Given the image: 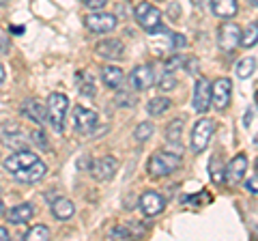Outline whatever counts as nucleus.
<instances>
[{"mask_svg": "<svg viewBox=\"0 0 258 241\" xmlns=\"http://www.w3.org/2000/svg\"><path fill=\"white\" fill-rule=\"evenodd\" d=\"M181 166V155L179 153H168V151H157L149 159V174L161 179V176L172 174L176 168Z\"/></svg>", "mask_w": 258, "mask_h": 241, "instance_id": "obj_1", "label": "nucleus"}, {"mask_svg": "<svg viewBox=\"0 0 258 241\" xmlns=\"http://www.w3.org/2000/svg\"><path fill=\"white\" fill-rule=\"evenodd\" d=\"M134 15L140 26L144 30H149V33H168V30L161 26V11L157 7H153L151 3H140L136 7Z\"/></svg>", "mask_w": 258, "mask_h": 241, "instance_id": "obj_2", "label": "nucleus"}, {"mask_svg": "<svg viewBox=\"0 0 258 241\" xmlns=\"http://www.w3.org/2000/svg\"><path fill=\"white\" fill-rule=\"evenodd\" d=\"M69 110V99L62 93H52L47 97V114H50V123L54 127V132L64 130V116Z\"/></svg>", "mask_w": 258, "mask_h": 241, "instance_id": "obj_3", "label": "nucleus"}, {"mask_svg": "<svg viewBox=\"0 0 258 241\" xmlns=\"http://www.w3.org/2000/svg\"><path fill=\"white\" fill-rule=\"evenodd\" d=\"M213 106V86L207 78H196V84H194V110L205 114V112Z\"/></svg>", "mask_w": 258, "mask_h": 241, "instance_id": "obj_4", "label": "nucleus"}, {"mask_svg": "<svg viewBox=\"0 0 258 241\" xmlns=\"http://www.w3.org/2000/svg\"><path fill=\"white\" fill-rule=\"evenodd\" d=\"M213 130H215L213 118H200L198 120L196 127H194V132H191V149H194V153H203V151L209 147Z\"/></svg>", "mask_w": 258, "mask_h": 241, "instance_id": "obj_5", "label": "nucleus"}, {"mask_svg": "<svg viewBox=\"0 0 258 241\" xmlns=\"http://www.w3.org/2000/svg\"><path fill=\"white\" fill-rule=\"evenodd\" d=\"M241 35L243 33H241V28L235 22H226L217 30V43H220L224 52H235V47L241 43Z\"/></svg>", "mask_w": 258, "mask_h": 241, "instance_id": "obj_6", "label": "nucleus"}, {"mask_svg": "<svg viewBox=\"0 0 258 241\" xmlns=\"http://www.w3.org/2000/svg\"><path fill=\"white\" fill-rule=\"evenodd\" d=\"M245 170H247V157L243 153H239L235 155L228 162V166H226V172H224V183L228 188H235L239 186L241 181H243V176H245Z\"/></svg>", "mask_w": 258, "mask_h": 241, "instance_id": "obj_7", "label": "nucleus"}, {"mask_svg": "<svg viewBox=\"0 0 258 241\" xmlns=\"http://www.w3.org/2000/svg\"><path fill=\"white\" fill-rule=\"evenodd\" d=\"M97 120H99V116L93 110H86L82 106H78L74 110V127L80 136H91L97 127Z\"/></svg>", "mask_w": 258, "mask_h": 241, "instance_id": "obj_8", "label": "nucleus"}, {"mask_svg": "<svg viewBox=\"0 0 258 241\" xmlns=\"http://www.w3.org/2000/svg\"><path fill=\"white\" fill-rule=\"evenodd\" d=\"M84 24H86L88 30H93V33H97V35H103V33L114 30L116 15H112V13H91V15H86Z\"/></svg>", "mask_w": 258, "mask_h": 241, "instance_id": "obj_9", "label": "nucleus"}, {"mask_svg": "<svg viewBox=\"0 0 258 241\" xmlns=\"http://www.w3.org/2000/svg\"><path fill=\"white\" fill-rule=\"evenodd\" d=\"M37 155L35 153H30V151H15V153H11L9 157L5 159V170L7 172H11V174H15L18 170H22V168H26V166H30V164H35L37 162Z\"/></svg>", "mask_w": 258, "mask_h": 241, "instance_id": "obj_10", "label": "nucleus"}, {"mask_svg": "<svg viewBox=\"0 0 258 241\" xmlns=\"http://www.w3.org/2000/svg\"><path fill=\"white\" fill-rule=\"evenodd\" d=\"M230 95H232V84L228 78H220L213 84V106L215 110H226L230 103Z\"/></svg>", "mask_w": 258, "mask_h": 241, "instance_id": "obj_11", "label": "nucleus"}, {"mask_svg": "<svg viewBox=\"0 0 258 241\" xmlns=\"http://www.w3.org/2000/svg\"><path fill=\"white\" fill-rule=\"evenodd\" d=\"M116 168H118L116 157L108 155V157H101V159H97V162H93L91 172H93V176L97 181H108L116 174Z\"/></svg>", "mask_w": 258, "mask_h": 241, "instance_id": "obj_12", "label": "nucleus"}, {"mask_svg": "<svg viewBox=\"0 0 258 241\" xmlns=\"http://www.w3.org/2000/svg\"><path fill=\"white\" fill-rule=\"evenodd\" d=\"M153 80H155L153 69L149 65H138L132 71V76H129V84H132L136 91H147V88L153 86Z\"/></svg>", "mask_w": 258, "mask_h": 241, "instance_id": "obj_13", "label": "nucleus"}, {"mask_svg": "<svg viewBox=\"0 0 258 241\" xmlns=\"http://www.w3.org/2000/svg\"><path fill=\"white\" fill-rule=\"evenodd\" d=\"M140 209H142V213L144 215H157V213H161L164 211V207H166V200L161 198L157 192H144V194L140 196Z\"/></svg>", "mask_w": 258, "mask_h": 241, "instance_id": "obj_14", "label": "nucleus"}, {"mask_svg": "<svg viewBox=\"0 0 258 241\" xmlns=\"http://www.w3.org/2000/svg\"><path fill=\"white\" fill-rule=\"evenodd\" d=\"M45 172H47V166L41 162V159H37L35 164L22 168V170H18L13 176H15L18 181H22V183H37L39 179H43Z\"/></svg>", "mask_w": 258, "mask_h": 241, "instance_id": "obj_15", "label": "nucleus"}, {"mask_svg": "<svg viewBox=\"0 0 258 241\" xmlns=\"http://www.w3.org/2000/svg\"><path fill=\"white\" fill-rule=\"evenodd\" d=\"M22 112H24V114H26L28 118L35 120L37 125H45L47 120H50V114H47V106H43V103H41V101H37V99L24 101Z\"/></svg>", "mask_w": 258, "mask_h": 241, "instance_id": "obj_16", "label": "nucleus"}, {"mask_svg": "<svg viewBox=\"0 0 258 241\" xmlns=\"http://www.w3.org/2000/svg\"><path fill=\"white\" fill-rule=\"evenodd\" d=\"M123 50H125V45L120 39H106V41H99L95 45V52L103 56V58H110V61H116L123 56Z\"/></svg>", "mask_w": 258, "mask_h": 241, "instance_id": "obj_17", "label": "nucleus"}, {"mask_svg": "<svg viewBox=\"0 0 258 241\" xmlns=\"http://www.w3.org/2000/svg\"><path fill=\"white\" fill-rule=\"evenodd\" d=\"M211 11L222 20H228L232 15H237L239 5L237 0H211Z\"/></svg>", "mask_w": 258, "mask_h": 241, "instance_id": "obj_18", "label": "nucleus"}, {"mask_svg": "<svg viewBox=\"0 0 258 241\" xmlns=\"http://www.w3.org/2000/svg\"><path fill=\"white\" fill-rule=\"evenodd\" d=\"M101 80H103V84H106L108 88H120V84H123V80H125V74H123V69L120 67H103L101 69Z\"/></svg>", "mask_w": 258, "mask_h": 241, "instance_id": "obj_19", "label": "nucleus"}, {"mask_svg": "<svg viewBox=\"0 0 258 241\" xmlns=\"http://www.w3.org/2000/svg\"><path fill=\"white\" fill-rule=\"evenodd\" d=\"M32 215H35V209H32V205L24 203V205H15L7 218H9L11 224H24V222H30Z\"/></svg>", "mask_w": 258, "mask_h": 241, "instance_id": "obj_20", "label": "nucleus"}, {"mask_svg": "<svg viewBox=\"0 0 258 241\" xmlns=\"http://www.w3.org/2000/svg\"><path fill=\"white\" fill-rule=\"evenodd\" d=\"M52 213H54V218H58V220H69L71 215L76 213V207L69 198H56L52 203Z\"/></svg>", "mask_w": 258, "mask_h": 241, "instance_id": "obj_21", "label": "nucleus"}, {"mask_svg": "<svg viewBox=\"0 0 258 241\" xmlns=\"http://www.w3.org/2000/svg\"><path fill=\"white\" fill-rule=\"evenodd\" d=\"M183 125H185V120H183V118H174V120H170V125H168V130H166V140L170 142V144H179V142H181Z\"/></svg>", "mask_w": 258, "mask_h": 241, "instance_id": "obj_22", "label": "nucleus"}, {"mask_svg": "<svg viewBox=\"0 0 258 241\" xmlns=\"http://www.w3.org/2000/svg\"><path fill=\"white\" fill-rule=\"evenodd\" d=\"M168 108H170V101H168L166 97H155V99H151L147 103V110H149L151 116H161Z\"/></svg>", "mask_w": 258, "mask_h": 241, "instance_id": "obj_23", "label": "nucleus"}, {"mask_svg": "<svg viewBox=\"0 0 258 241\" xmlns=\"http://www.w3.org/2000/svg\"><path fill=\"white\" fill-rule=\"evenodd\" d=\"M78 88H80L82 95H86V97H93V95L97 93V88L93 84V78L88 74H78Z\"/></svg>", "mask_w": 258, "mask_h": 241, "instance_id": "obj_24", "label": "nucleus"}, {"mask_svg": "<svg viewBox=\"0 0 258 241\" xmlns=\"http://www.w3.org/2000/svg\"><path fill=\"white\" fill-rule=\"evenodd\" d=\"M258 43V22L249 24V26L245 28V33L241 35V45L243 47H252Z\"/></svg>", "mask_w": 258, "mask_h": 241, "instance_id": "obj_25", "label": "nucleus"}, {"mask_svg": "<svg viewBox=\"0 0 258 241\" xmlns=\"http://www.w3.org/2000/svg\"><path fill=\"white\" fill-rule=\"evenodd\" d=\"M254 69H256V58H252V56H245V58L239 61V65H237V76L239 78H249L254 74Z\"/></svg>", "mask_w": 258, "mask_h": 241, "instance_id": "obj_26", "label": "nucleus"}, {"mask_svg": "<svg viewBox=\"0 0 258 241\" xmlns=\"http://www.w3.org/2000/svg\"><path fill=\"white\" fill-rule=\"evenodd\" d=\"M24 239H28V241H45V239H50V228L43 226V224L32 226L26 235H24Z\"/></svg>", "mask_w": 258, "mask_h": 241, "instance_id": "obj_27", "label": "nucleus"}, {"mask_svg": "<svg viewBox=\"0 0 258 241\" xmlns=\"http://www.w3.org/2000/svg\"><path fill=\"white\" fill-rule=\"evenodd\" d=\"M209 170H211V179L215 183H224V172H226V168L222 166V159L220 157H213L211 159V164H209Z\"/></svg>", "mask_w": 258, "mask_h": 241, "instance_id": "obj_28", "label": "nucleus"}, {"mask_svg": "<svg viewBox=\"0 0 258 241\" xmlns=\"http://www.w3.org/2000/svg\"><path fill=\"white\" fill-rule=\"evenodd\" d=\"M134 136H136V140L138 142H147L151 136H153V123H140L138 127H136V132H134Z\"/></svg>", "mask_w": 258, "mask_h": 241, "instance_id": "obj_29", "label": "nucleus"}, {"mask_svg": "<svg viewBox=\"0 0 258 241\" xmlns=\"http://www.w3.org/2000/svg\"><path fill=\"white\" fill-rule=\"evenodd\" d=\"M114 101H116V106H120V108H127V106H134V95L129 93V91H118L116 93V97H114Z\"/></svg>", "mask_w": 258, "mask_h": 241, "instance_id": "obj_30", "label": "nucleus"}, {"mask_svg": "<svg viewBox=\"0 0 258 241\" xmlns=\"http://www.w3.org/2000/svg\"><path fill=\"white\" fill-rule=\"evenodd\" d=\"M5 142L9 144V147L18 149V151H24V149H26V138H24L22 134H15V136H7V138H5Z\"/></svg>", "mask_w": 258, "mask_h": 241, "instance_id": "obj_31", "label": "nucleus"}, {"mask_svg": "<svg viewBox=\"0 0 258 241\" xmlns=\"http://www.w3.org/2000/svg\"><path fill=\"white\" fill-rule=\"evenodd\" d=\"M129 237H132V232L123 226H116V228L110 230V239H129Z\"/></svg>", "mask_w": 258, "mask_h": 241, "instance_id": "obj_32", "label": "nucleus"}, {"mask_svg": "<svg viewBox=\"0 0 258 241\" xmlns=\"http://www.w3.org/2000/svg\"><path fill=\"white\" fill-rule=\"evenodd\" d=\"M82 5L88 7V9L97 11V9H103V7L108 5V0H82Z\"/></svg>", "mask_w": 258, "mask_h": 241, "instance_id": "obj_33", "label": "nucleus"}, {"mask_svg": "<svg viewBox=\"0 0 258 241\" xmlns=\"http://www.w3.org/2000/svg\"><path fill=\"white\" fill-rule=\"evenodd\" d=\"M245 190L249 192V194H258V174L249 176V179L245 181Z\"/></svg>", "mask_w": 258, "mask_h": 241, "instance_id": "obj_34", "label": "nucleus"}, {"mask_svg": "<svg viewBox=\"0 0 258 241\" xmlns=\"http://www.w3.org/2000/svg\"><path fill=\"white\" fill-rule=\"evenodd\" d=\"M30 136H32V140H35L41 149H47V140H45V134L43 132H32Z\"/></svg>", "mask_w": 258, "mask_h": 241, "instance_id": "obj_35", "label": "nucleus"}, {"mask_svg": "<svg viewBox=\"0 0 258 241\" xmlns=\"http://www.w3.org/2000/svg\"><path fill=\"white\" fill-rule=\"evenodd\" d=\"M174 84H176V82H174V78L168 74L166 78H161V84H159V86H161V91H164V88H166V91H170V88H174Z\"/></svg>", "mask_w": 258, "mask_h": 241, "instance_id": "obj_36", "label": "nucleus"}, {"mask_svg": "<svg viewBox=\"0 0 258 241\" xmlns=\"http://www.w3.org/2000/svg\"><path fill=\"white\" fill-rule=\"evenodd\" d=\"M181 58L179 56H174V58H170V61H166V74H172V71L176 69V65H181Z\"/></svg>", "mask_w": 258, "mask_h": 241, "instance_id": "obj_37", "label": "nucleus"}, {"mask_svg": "<svg viewBox=\"0 0 258 241\" xmlns=\"http://www.w3.org/2000/svg\"><path fill=\"white\" fill-rule=\"evenodd\" d=\"M11 45H9V39H7L5 35H0V54H9Z\"/></svg>", "mask_w": 258, "mask_h": 241, "instance_id": "obj_38", "label": "nucleus"}, {"mask_svg": "<svg viewBox=\"0 0 258 241\" xmlns=\"http://www.w3.org/2000/svg\"><path fill=\"white\" fill-rule=\"evenodd\" d=\"M172 41H174V47H183L185 43H187V41H185V37H183L181 33H172Z\"/></svg>", "mask_w": 258, "mask_h": 241, "instance_id": "obj_39", "label": "nucleus"}, {"mask_svg": "<svg viewBox=\"0 0 258 241\" xmlns=\"http://www.w3.org/2000/svg\"><path fill=\"white\" fill-rule=\"evenodd\" d=\"M187 71H189V74H196V58L187 61Z\"/></svg>", "mask_w": 258, "mask_h": 241, "instance_id": "obj_40", "label": "nucleus"}, {"mask_svg": "<svg viewBox=\"0 0 258 241\" xmlns=\"http://www.w3.org/2000/svg\"><path fill=\"white\" fill-rule=\"evenodd\" d=\"M9 239V230L7 228H0V241H7Z\"/></svg>", "mask_w": 258, "mask_h": 241, "instance_id": "obj_41", "label": "nucleus"}, {"mask_svg": "<svg viewBox=\"0 0 258 241\" xmlns=\"http://www.w3.org/2000/svg\"><path fill=\"white\" fill-rule=\"evenodd\" d=\"M5 78H7V71L3 67V63H0V84H5Z\"/></svg>", "mask_w": 258, "mask_h": 241, "instance_id": "obj_42", "label": "nucleus"}, {"mask_svg": "<svg viewBox=\"0 0 258 241\" xmlns=\"http://www.w3.org/2000/svg\"><path fill=\"white\" fill-rule=\"evenodd\" d=\"M22 30H24L22 26H13V33H15V35H22Z\"/></svg>", "mask_w": 258, "mask_h": 241, "instance_id": "obj_43", "label": "nucleus"}, {"mask_svg": "<svg viewBox=\"0 0 258 241\" xmlns=\"http://www.w3.org/2000/svg\"><path fill=\"white\" fill-rule=\"evenodd\" d=\"M249 5H254V7H258V0H247Z\"/></svg>", "mask_w": 258, "mask_h": 241, "instance_id": "obj_44", "label": "nucleus"}, {"mask_svg": "<svg viewBox=\"0 0 258 241\" xmlns=\"http://www.w3.org/2000/svg\"><path fill=\"white\" fill-rule=\"evenodd\" d=\"M5 211V205H3V200H0V213H3Z\"/></svg>", "mask_w": 258, "mask_h": 241, "instance_id": "obj_45", "label": "nucleus"}, {"mask_svg": "<svg viewBox=\"0 0 258 241\" xmlns=\"http://www.w3.org/2000/svg\"><path fill=\"white\" fill-rule=\"evenodd\" d=\"M254 166H256V174H258V159H256V164H254Z\"/></svg>", "mask_w": 258, "mask_h": 241, "instance_id": "obj_46", "label": "nucleus"}, {"mask_svg": "<svg viewBox=\"0 0 258 241\" xmlns=\"http://www.w3.org/2000/svg\"><path fill=\"white\" fill-rule=\"evenodd\" d=\"M256 106H258V93H256Z\"/></svg>", "mask_w": 258, "mask_h": 241, "instance_id": "obj_47", "label": "nucleus"}, {"mask_svg": "<svg viewBox=\"0 0 258 241\" xmlns=\"http://www.w3.org/2000/svg\"><path fill=\"white\" fill-rule=\"evenodd\" d=\"M5 3H7V0H0V5H5Z\"/></svg>", "mask_w": 258, "mask_h": 241, "instance_id": "obj_48", "label": "nucleus"}, {"mask_svg": "<svg viewBox=\"0 0 258 241\" xmlns=\"http://www.w3.org/2000/svg\"><path fill=\"white\" fill-rule=\"evenodd\" d=\"M256 144H258V138H256Z\"/></svg>", "mask_w": 258, "mask_h": 241, "instance_id": "obj_49", "label": "nucleus"}]
</instances>
